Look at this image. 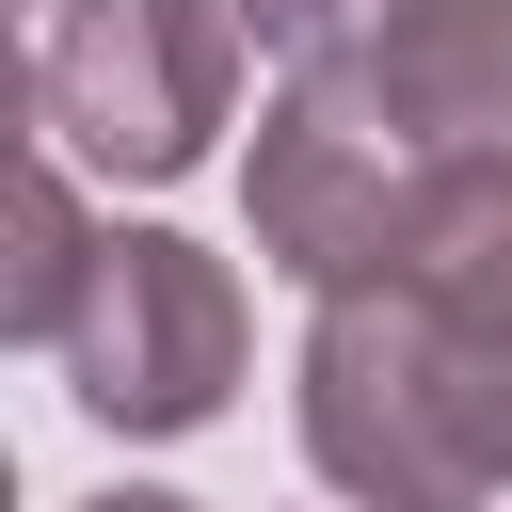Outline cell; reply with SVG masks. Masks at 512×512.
<instances>
[{
  "label": "cell",
  "mask_w": 512,
  "mask_h": 512,
  "mask_svg": "<svg viewBox=\"0 0 512 512\" xmlns=\"http://www.w3.org/2000/svg\"><path fill=\"white\" fill-rule=\"evenodd\" d=\"M304 464L352 512L512 496V144H448L416 240L304 320Z\"/></svg>",
  "instance_id": "6da1fadb"
},
{
  "label": "cell",
  "mask_w": 512,
  "mask_h": 512,
  "mask_svg": "<svg viewBox=\"0 0 512 512\" xmlns=\"http://www.w3.org/2000/svg\"><path fill=\"white\" fill-rule=\"evenodd\" d=\"M432 160H448V144L400 112V80H384L368 48L304 64V80L272 96L256 160H240L256 256H272L288 288H368V272L416 240V208H432Z\"/></svg>",
  "instance_id": "7a4b0ae2"
},
{
  "label": "cell",
  "mask_w": 512,
  "mask_h": 512,
  "mask_svg": "<svg viewBox=\"0 0 512 512\" xmlns=\"http://www.w3.org/2000/svg\"><path fill=\"white\" fill-rule=\"evenodd\" d=\"M48 144L96 176H192L240 96V0H64L48 16Z\"/></svg>",
  "instance_id": "3957f363"
},
{
  "label": "cell",
  "mask_w": 512,
  "mask_h": 512,
  "mask_svg": "<svg viewBox=\"0 0 512 512\" xmlns=\"http://www.w3.org/2000/svg\"><path fill=\"white\" fill-rule=\"evenodd\" d=\"M64 384L96 432H208L224 384H240V272L160 240V224H112L96 240V288L64 304Z\"/></svg>",
  "instance_id": "277c9868"
},
{
  "label": "cell",
  "mask_w": 512,
  "mask_h": 512,
  "mask_svg": "<svg viewBox=\"0 0 512 512\" xmlns=\"http://www.w3.org/2000/svg\"><path fill=\"white\" fill-rule=\"evenodd\" d=\"M368 64L400 80V112L432 144H512V0H400L368 32Z\"/></svg>",
  "instance_id": "5b68a950"
},
{
  "label": "cell",
  "mask_w": 512,
  "mask_h": 512,
  "mask_svg": "<svg viewBox=\"0 0 512 512\" xmlns=\"http://www.w3.org/2000/svg\"><path fill=\"white\" fill-rule=\"evenodd\" d=\"M96 240H112V224H80L64 160H32V176H16V272H0V336H64V304L96 288Z\"/></svg>",
  "instance_id": "8992f818"
},
{
  "label": "cell",
  "mask_w": 512,
  "mask_h": 512,
  "mask_svg": "<svg viewBox=\"0 0 512 512\" xmlns=\"http://www.w3.org/2000/svg\"><path fill=\"white\" fill-rule=\"evenodd\" d=\"M400 0H240V32L256 48H288V64H336V48H368Z\"/></svg>",
  "instance_id": "52a82bcc"
},
{
  "label": "cell",
  "mask_w": 512,
  "mask_h": 512,
  "mask_svg": "<svg viewBox=\"0 0 512 512\" xmlns=\"http://www.w3.org/2000/svg\"><path fill=\"white\" fill-rule=\"evenodd\" d=\"M80 512H192V496H144V480H128V496H80Z\"/></svg>",
  "instance_id": "ba28073f"
}]
</instances>
